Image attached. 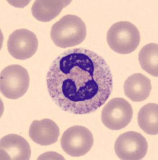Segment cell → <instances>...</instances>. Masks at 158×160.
Instances as JSON below:
<instances>
[{
    "label": "cell",
    "mask_w": 158,
    "mask_h": 160,
    "mask_svg": "<svg viewBox=\"0 0 158 160\" xmlns=\"http://www.w3.org/2000/svg\"><path fill=\"white\" fill-rule=\"evenodd\" d=\"M113 75L105 59L90 50L70 49L58 55L46 75L50 96L74 115L95 112L113 91Z\"/></svg>",
    "instance_id": "cell-1"
},
{
    "label": "cell",
    "mask_w": 158,
    "mask_h": 160,
    "mask_svg": "<svg viewBox=\"0 0 158 160\" xmlns=\"http://www.w3.org/2000/svg\"><path fill=\"white\" fill-rule=\"evenodd\" d=\"M86 36V27L81 18L66 15L52 26L50 37L60 48H73L82 43Z\"/></svg>",
    "instance_id": "cell-2"
},
{
    "label": "cell",
    "mask_w": 158,
    "mask_h": 160,
    "mask_svg": "<svg viewBox=\"0 0 158 160\" xmlns=\"http://www.w3.org/2000/svg\"><path fill=\"white\" fill-rule=\"evenodd\" d=\"M140 39V32L136 26L126 21L115 22L107 33L109 48L121 55H128L134 51L139 46Z\"/></svg>",
    "instance_id": "cell-3"
},
{
    "label": "cell",
    "mask_w": 158,
    "mask_h": 160,
    "mask_svg": "<svg viewBox=\"0 0 158 160\" xmlns=\"http://www.w3.org/2000/svg\"><path fill=\"white\" fill-rule=\"evenodd\" d=\"M30 85L27 70L20 65H11L1 72V93L10 99H18L25 95Z\"/></svg>",
    "instance_id": "cell-4"
},
{
    "label": "cell",
    "mask_w": 158,
    "mask_h": 160,
    "mask_svg": "<svg viewBox=\"0 0 158 160\" xmlns=\"http://www.w3.org/2000/svg\"><path fill=\"white\" fill-rule=\"evenodd\" d=\"M93 145L91 131L82 126H73L63 133L61 146L67 155L80 157L86 155Z\"/></svg>",
    "instance_id": "cell-5"
},
{
    "label": "cell",
    "mask_w": 158,
    "mask_h": 160,
    "mask_svg": "<svg viewBox=\"0 0 158 160\" xmlns=\"http://www.w3.org/2000/svg\"><path fill=\"white\" fill-rule=\"evenodd\" d=\"M133 108L122 98H114L105 104L102 111V121L107 128L117 131L129 125L133 118Z\"/></svg>",
    "instance_id": "cell-6"
},
{
    "label": "cell",
    "mask_w": 158,
    "mask_h": 160,
    "mask_svg": "<svg viewBox=\"0 0 158 160\" xmlns=\"http://www.w3.org/2000/svg\"><path fill=\"white\" fill-rule=\"evenodd\" d=\"M114 151L120 159H142L147 154L148 142L140 133L128 131L122 134L117 138Z\"/></svg>",
    "instance_id": "cell-7"
},
{
    "label": "cell",
    "mask_w": 158,
    "mask_h": 160,
    "mask_svg": "<svg viewBox=\"0 0 158 160\" xmlns=\"http://www.w3.org/2000/svg\"><path fill=\"white\" fill-rule=\"evenodd\" d=\"M38 41L35 33L27 29H18L11 33L7 41L10 55L16 59L31 58L38 50Z\"/></svg>",
    "instance_id": "cell-8"
},
{
    "label": "cell",
    "mask_w": 158,
    "mask_h": 160,
    "mask_svg": "<svg viewBox=\"0 0 158 160\" xmlns=\"http://www.w3.org/2000/svg\"><path fill=\"white\" fill-rule=\"evenodd\" d=\"M1 160H28L31 155V147L22 136L11 134L0 141Z\"/></svg>",
    "instance_id": "cell-9"
},
{
    "label": "cell",
    "mask_w": 158,
    "mask_h": 160,
    "mask_svg": "<svg viewBox=\"0 0 158 160\" xmlns=\"http://www.w3.org/2000/svg\"><path fill=\"white\" fill-rule=\"evenodd\" d=\"M59 132L58 125L49 118L35 120L29 129L31 139L41 146H49L55 143L59 137Z\"/></svg>",
    "instance_id": "cell-10"
},
{
    "label": "cell",
    "mask_w": 158,
    "mask_h": 160,
    "mask_svg": "<svg viewBox=\"0 0 158 160\" xmlns=\"http://www.w3.org/2000/svg\"><path fill=\"white\" fill-rule=\"evenodd\" d=\"M151 90L150 79L141 73L130 75L124 84L125 94L133 102H142L147 99Z\"/></svg>",
    "instance_id": "cell-11"
},
{
    "label": "cell",
    "mask_w": 158,
    "mask_h": 160,
    "mask_svg": "<svg viewBox=\"0 0 158 160\" xmlns=\"http://www.w3.org/2000/svg\"><path fill=\"white\" fill-rule=\"evenodd\" d=\"M70 2L65 0H37L33 3L31 12L38 21L50 22L58 16L62 9Z\"/></svg>",
    "instance_id": "cell-12"
},
{
    "label": "cell",
    "mask_w": 158,
    "mask_h": 160,
    "mask_svg": "<svg viewBox=\"0 0 158 160\" xmlns=\"http://www.w3.org/2000/svg\"><path fill=\"white\" fill-rule=\"evenodd\" d=\"M138 125L147 135L158 134V105L148 103L143 106L138 112Z\"/></svg>",
    "instance_id": "cell-13"
},
{
    "label": "cell",
    "mask_w": 158,
    "mask_h": 160,
    "mask_svg": "<svg viewBox=\"0 0 158 160\" xmlns=\"http://www.w3.org/2000/svg\"><path fill=\"white\" fill-rule=\"evenodd\" d=\"M138 59L142 69L153 76H158L157 44L149 43L143 47L139 52Z\"/></svg>",
    "instance_id": "cell-14"
}]
</instances>
